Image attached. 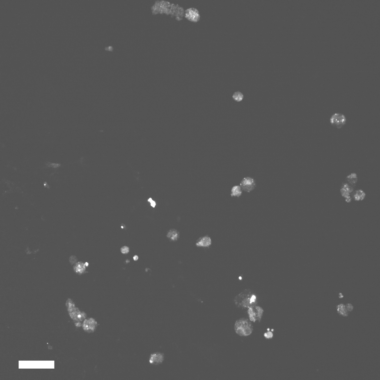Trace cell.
Returning <instances> with one entry per match:
<instances>
[{"mask_svg": "<svg viewBox=\"0 0 380 380\" xmlns=\"http://www.w3.org/2000/svg\"><path fill=\"white\" fill-rule=\"evenodd\" d=\"M234 302L240 308H249L256 305V296L251 291L244 290L236 296Z\"/></svg>", "mask_w": 380, "mask_h": 380, "instance_id": "cell-1", "label": "cell"}, {"mask_svg": "<svg viewBox=\"0 0 380 380\" xmlns=\"http://www.w3.org/2000/svg\"><path fill=\"white\" fill-rule=\"evenodd\" d=\"M178 5H175L168 2L157 1L155 2L151 8L153 15L165 14L175 17Z\"/></svg>", "mask_w": 380, "mask_h": 380, "instance_id": "cell-2", "label": "cell"}, {"mask_svg": "<svg viewBox=\"0 0 380 380\" xmlns=\"http://www.w3.org/2000/svg\"><path fill=\"white\" fill-rule=\"evenodd\" d=\"M236 333L240 336H248L253 331V325L248 319L241 318L236 321L235 326Z\"/></svg>", "mask_w": 380, "mask_h": 380, "instance_id": "cell-3", "label": "cell"}, {"mask_svg": "<svg viewBox=\"0 0 380 380\" xmlns=\"http://www.w3.org/2000/svg\"><path fill=\"white\" fill-rule=\"evenodd\" d=\"M263 312L264 310L262 308L255 305L248 308V312L250 321L253 322L260 321Z\"/></svg>", "mask_w": 380, "mask_h": 380, "instance_id": "cell-4", "label": "cell"}, {"mask_svg": "<svg viewBox=\"0 0 380 380\" xmlns=\"http://www.w3.org/2000/svg\"><path fill=\"white\" fill-rule=\"evenodd\" d=\"M347 119L345 115L341 113L334 114L330 118V123L334 127L340 129L345 125Z\"/></svg>", "mask_w": 380, "mask_h": 380, "instance_id": "cell-5", "label": "cell"}, {"mask_svg": "<svg viewBox=\"0 0 380 380\" xmlns=\"http://www.w3.org/2000/svg\"><path fill=\"white\" fill-rule=\"evenodd\" d=\"M354 187L350 185L347 183L344 182L342 183L341 186L340 192L342 197L345 198L346 202L350 203L352 200L351 195L354 191Z\"/></svg>", "mask_w": 380, "mask_h": 380, "instance_id": "cell-6", "label": "cell"}, {"mask_svg": "<svg viewBox=\"0 0 380 380\" xmlns=\"http://www.w3.org/2000/svg\"><path fill=\"white\" fill-rule=\"evenodd\" d=\"M184 17L187 20L193 23L200 20V16L198 10L195 8H190L184 11Z\"/></svg>", "mask_w": 380, "mask_h": 380, "instance_id": "cell-7", "label": "cell"}, {"mask_svg": "<svg viewBox=\"0 0 380 380\" xmlns=\"http://www.w3.org/2000/svg\"><path fill=\"white\" fill-rule=\"evenodd\" d=\"M240 185L241 189L248 193L253 191L256 186L255 180L250 177H246L243 178L241 181Z\"/></svg>", "mask_w": 380, "mask_h": 380, "instance_id": "cell-8", "label": "cell"}, {"mask_svg": "<svg viewBox=\"0 0 380 380\" xmlns=\"http://www.w3.org/2000/svg\"><path fill=\"white\" fill-rule=\"evenodd\" d=\"M83 330L89 333H93L96 329L98 324L93 318L85 319L82 325Z\"/></svg>", "mask_w": 380, "mask_h": 380, "instance_id": "cell-9", "label": "cell"}, {"mask_svg": "<svg viewBox=\"0 0 380 380\" xmlns=\"http://www.w3.org/2000/svg\"><path fill=\"white\" fill-rule=\"evenodd\" d=\"M164 358V354L160 352H155L151 355L149 362L151 364L157 365L162 363Z\"/></svg>", "mask_w": 380, "mask_h": 380, "instance_id": "cell-10", "label": "cell"}, {"mask_svg": "<svg viewBox=\"0 0 380 380\" xmlns=\"http://www.w3.org/2000/svg\"><path fill=\"white\" fill-rule=\"evenodd\" d=\"M73 312L72 317L74 320L77 322H81L86 319V314L84 312H81L77 308H74L71 310Z\"/></svg>", "mask_w": 380, "mask_h": 380, "instance_id": "cell-11", "label": "cell"}, {"mask_svg": "<svg viewBox=\"0 0 380 380\" xmlns=\"http://www.w3.org/2000/svg\"><path fill=\"white\" fill-rule=\"evenodd\" d=\"M212 240L211 238L208 236H205L199 239L197 241L196 245L198 247L207 248L210 246Z\"/></svg>", "mask_w": 380, "mask_h": 380, "instance_id": "cell-12", "label": "cell"}, {"mask_svg": "<svg viewBox=\"0 0 380 380\" xmlns=\"http://www.w3.org/2000/svg\"><path fill=\"white\" fill-rule=\"evenodd\" d=\"M366 193L363 190L358 189L353 191L352 193L351 197L352 198L355 200L362 201L366 197Z\"/></svg>", "mask_w": 380, "mask_h": 380, "instance_id": "cell-13", "label": "cell"}, {"mask_svg": "<svg viewBox=\"0 0 380 380\" xmlns=\"http://www.w3.org/2000/svg\"><path fill=\"white\" fill-rule=\"evenodd\" d=\"M358 181L357 175L356 173H352L347 176L345 179V182L350 185L355 187Z\"/></svg>", "mask_w": 380, "mask_h": 380, "instance_id": "cell-14", "label": "cell"}, {"mask_svg": "<svg viewBox=\"0 0 380 380\" xmlns=\"http://www.w3.org/2000/svg\"><path fill=\"white\" fill-rule=\"evenodd\" d=\"M86 267L85 263L81 262H78L74 264V270L78 274H82L86 270Z\"/></svg>", "mask_w": 380, "mask_h": 380, "instance_id": "cell-15", "label": "cell"}, {"mask_svg": "<svg viewBox=\"0 0 380 380\" xmlns=\"http://www.w3.org/2000/svg\"><path fill=\"white\" fill-rule=\"evenodd\" d=\"M179 235V233L177 230L171 229L168 232L167 236L170 240L175 241L178 239Z\"/></svg>", "mask_w": 380, "mask_h": 380, "instance_id": "cell-16", "label": "cell"}, {"mask_svg": "<svg viewBox=\"0 0 380 380\" xmlns=\"http://www.w3.org/2000/svg\"><path fill=\"white\" fill-rule=\"evenodd\" d=\"M242 190L240 186H234L232 188L231 195L232 197H237L239 198L242 194Z\"/></svg>", "mask_w": 380, "mask_h": 380, "instance_id": "cell-17", "label": "cell"}, {"mask_svg": "<svg viewBox=\"0 0 380 380\" xmlns=\"http://www.w3.org/2000/svg\"><path fill=\"white\" fill-rule=\"evenodd\" d=\"M336 308L337 311L340 315L344 317H347L348 315V311L346 310L345 305L341 304L337 306Z\"/></svg>", "mask_w": 380, "mask_h": 380, "instance_id": "cell-18", "label": "cell"}, {"mask_svg": "<svg viewBox=\"0 0 380 380\" xmlns=\"http://www.w3.org/2000/svg\"><path fill=\"white\" fill-rule=\"evenodd\" d=\"M232 97L235 101L237 102H239L243 100L244 98V95L240 91H237L234 94Z\"/></svg>", "mask_w": 380, "mask_h": 380, "instance_id": "cell-19", "label": "cell"}, {"mask_svg": "<svg viewBox=\"0 0 380 380\" xmlns=\"http://www.w3.org/2000/svg\"><path fill=\"white\" fill-rule=\"evenodd\" d=\"M69 262H70V264H75L76 263V262H77L78 259L77 257L75 256H74V255H72V256H71L70 257V258H69Z\"/></svg>", "mask_w": 380, "mask_h": 380, "instance_id": "cell-20", "label": "cell"}, {"mask_svg": "<svg viewBox=\"0 0 380 380\" xmlns=\"http://www.w3.org/2000/svg\"><path fill=\"white\" fill-rule=\"evenodd\" d=\"M121 251L122 254H127L129 251V249L127 246H124L121 249Z\"/></svg>", "mask_w": 380, "mask_h": 380, "instance_id": "cell-21", "label": "cell"}, {"mask_svg": "<svg viewBox=\"0 0 380 380\" xmlns=\"http://www.w3.org/2000/svg\"><path fill=\"white\" fill-rule=\"evenodd\" d=\"M345 306L346 310H347L348 311H352V310H353V309H354V306H353L351 304H346Z\"/></svg>", "mask_w": 380, "mask_h": 380, "instance_id": "cell-22", "label": "cell"}, {"mask_svg": "<svg viewBox=\"0 0 380 380\" xmlns=\"http://www.w3.org/2000/svg\"><path fill=\"white\" fill-rule=\"evenodd\" d=\"M264 336L266 338L269 339L272 338L273 335V333L271 332H269L266 333L264 334Z\"/></svg>", "mask_w": 380, "mask_h": 380, "instance_id": "cell-23", "label": "cell"}, {"mask_svg": "<svg viewBox=\"0 0 380 380\" xmlns=\"http://www.w3.org/2000/svg\"><path fill=\"white\" fill-rule=\"evenodd\" d=\"M148 201L151 203V205L153 208H155L156 205V203L155 201H154L152 200L151 198H150L148 200Z\"/></svg>", "mask_w": 380, "mask_h": 380, "instance_id": "cell-24", "label": "cell"}, {"mask_svg": "<svg viewBox=\"0 0 380 380\" xmlns=\"http://www.w3.org/2000/svg\"><path fill=\"white\" fill-rule=\"evenodd\" d=\"M105 49L106 51H112L113 50V48L112 46H110L108 47H105Z\"/></svg>", "mask_w": 380, "mask_h": 380, "instance_id": "cell-25", "label": "cell"}, {"mask_svg": "<svg viewBox=\"0 0 380 380\" xmlns=\"http://www.w3.org/2000/svg\"><path fill=\"white\" fill-rule=\"evenodd\" d=\"M133 259H134V260L135 261L137 260L138 259V256H137V255H135V256L134 257H133Z\"/></svg>", "mask_w": 380, "mask_h": 380, "instance_id": "cell-26", "label": "cell"}, {"mask_svg": "<svg viewBox=\"0 0 380 380\" xmlns=\"http://www.w3.org/2000/svg\"><path fill=\"white\" fill-rule=\"evenodd\" d=\"M339 298H343L344 297V296H343V295H342V294H341V293H340V294H339Z\"/></svg>", "mask_w": 380, "mask_h": 380, "instance_id": "cell-27", "label": "cell"}, {"mask_svg": "<svg viewBox=\"0 0 380 380\" xmlns=\"http://www.w3.org/2000/svg\"><path fill=\"white\" fill-rule=\"evenodd\" d=\"M85 264H86V267H88V263L86 262V263H85Z\"/></svg>", "mask_w": 380, "mask_h": 380, "instance_id": "cell-28", "label": "cell"}]
</instances>
